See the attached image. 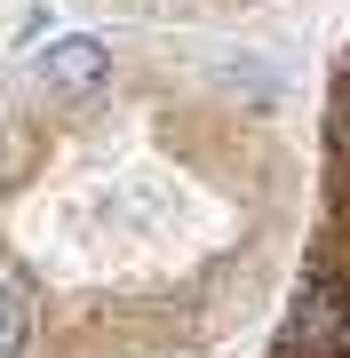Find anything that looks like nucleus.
<instances>
[{
  "label": "nucleus",
  "mask_w": 350,
  "mask_h": 358,
  "mask_svg": "<svg viewBox=\"0 0 350 358\" xmlns=\"http://www.w3.org/2000/svg\"><path fill=\"white\" fill-rule=\"evenodd\" d=\"M32 80H40L56 103H88V96L112 80V48L88 40V32H72V40H56V48H40V72H32Z\"/></svg>",
  "instance_id": "f257e3e1"
},
{
  "label": "nucleus",
  "mask_w": 350,
  "mask_h": 358,
  "mask_svg": "<svg viewBox=\"0 0 350 358\" xmlns=\"http://www.w3.org/2000/svg\"><path fill=\"white\" fill-rule=\"evenodd\" d=\"M32 334H40V303H32V287L16 279V271H0V358H24Z\"/></svg>",
  "instance_id": "f03ea898"
}]
</instances>
